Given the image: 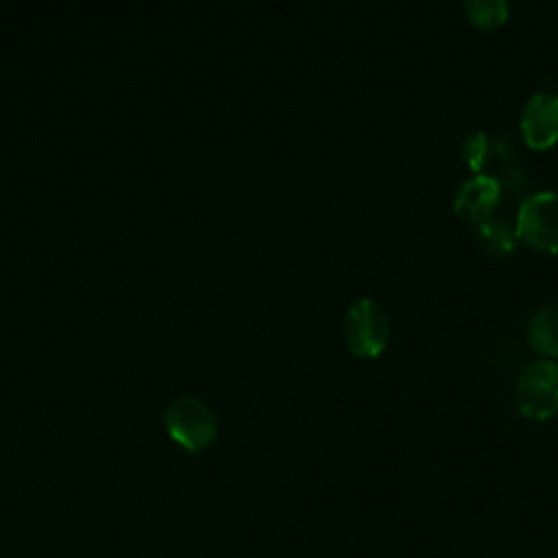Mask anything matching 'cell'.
<instances>
[{"label":"cell","mask_w":558,"mask_h":558,"mask_svg":"<svg viewBox=\"0 0 558 558\" xmlns=\"http://www.w3.org/2000/svg\"><path fill=\"white\" fill-rule=\"evenodd\" d=\"M347 347L357 357H377L386 351L390 340V318L384 305L371 296L353 301L342 320Z\"/></svg>","instance_id":"1"},{"label":"cell","mask_w":558,"mask_h":558,"mask_svg":"<svg viewBox=\"0 0 558 558\" xmlns=\"http://www.w3.org/2000/svg\"><path fill=\"white\" fill-rule=\"evenodd\" d=\"M475 242L490 257H506L517 248L519 235H517V229L512 222L490 216V218L477 222Z\"/></svg>","instance_id":"8"},{"label":"cell","mask_w":558,"mask_h":558,"mask_svg":"<svg viewBox=\"0 0 558 558\" xmlns=\"http://www.w3.org/2000/svg\"><path fill=\"white\" fill-rule=\"evenodd\" d=\"M460 157L475 174L484 172V166L490 157V137L484 131L466 133L460 142Z\"/></svg>","instance_id":"10"},{"label":"cell","mask_w":558,"mask_h":558,"mask_svg":"<svg viewBox=\"0 0 558 558\" xmlns=\"http://www.w3.org/2000/svg\"><path fill=\"white\" fill-rule=\"evenodd\" d=\"M514 403L527 418L545 421L558 412V362L532 360L514 381Z\"/></svg>","instance_id":"4"},{"label":"cell","mask_w":558,"mask_h":558,"mask_svg":"<svg viewBox=\"0 0 558 558\" xmlns=\"http://www.w3.org/2000/svg\"><path fill=\"white\" fill-rule=\"evenodd\" d=\"M519 131L532 148L554 146L558 142V94L549 89L534 92L521 109Z\"/></svg>","instance_id":"5"},{"label":"cell","mask_w":558,"mask_h":558,"mask_svg":"<svg viewBox=\"0 0 558 558\" xmlns=\"http://www.w3.org/2000/svg\"><path fill=\"white\" fill-rule=\"evenodd\" d=\"M466 17L480 28H497L510 15V4L506 0H466Z\"/></svg>","instance_id":"9"},{"label":"cell","mask_w":558,"mask_h":558,"mask_svg":"<svg viewBox=\"0 0 558 558\" xmlns=\"http://www.w3.org/2000/svg\"><path fill=\"white\" fill-rule=\"evenodd\" d=\"M514 229L519 242L534 251L558 255V192L536 190L527 194L519 205Z\"/></svg>","instance_id":"2"},{"label":"cell","mask_w":558,"mask_h":558,"mask_svg":"<svg viewBox=\"0 0 558 558\" xmlns=\"http://www.w3.org/2000/svg\"><path fill=\"white\" fill-rule=\"evenodd\" d=\"M163 423L168 436L190 453L207 449L218 434V418L214 410L196 397H179L170 401Z\"/></svg>","instance_id":"3"},{"label":"cell","mask_w":558,"mask_h":558,"mask_svg":"<svg viewBox=\"0 0 558 558\" xmlns=\"http://www.w3.org/2000/svg\"><path fill=\"white\" fill-rule=\"evenodd\" d=\"M527 340L541 355L558 357V301L541 305L527 320Z\"/></svg>","instance_id":"7"},{"label":"cell","mask_w":558,"mask_h":558,"mask_svg":"<svg viewBox=\"0 0 558 558\" xmlns=\"http://www.w3.org/2000/svg\"><path fill=\"white\" fill-rule=\"evenodd\" d=\"M499 201H501L499 179L488 172H480V174H471L456 187L451 207L462 220L477 225L493 216Z\"/></svg>","instance_id":"6"}]
</instances>
